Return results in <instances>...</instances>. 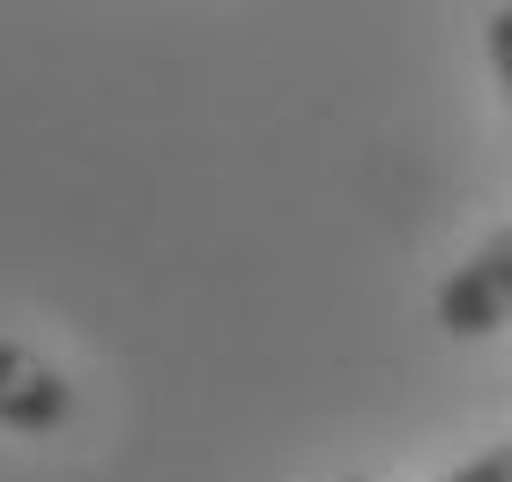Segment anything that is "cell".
Masks as SVG:
<instances>
[{
    "label": "cell",
    "instance_id": "6da1fadb",
    "mask_svg": "<svg viewBox=\"0 0 512 482\" xmlns=\"http://www.w3.org/2000/svg\"><path fill=\"white\" fill-rule=\"evenodd\" d=\"M505 319H512V230H498L490 245H475V253L438 282V327H446L453 342H483Z\"/></svg>",
    "mask_w": 512,
    "mask_h": 482
},
{
    "label": "cell",
    "instance_id": "7a4b0ae2",
    "mask_svg": "<svg viewBox=\"0 0 512 482\" xmlns=\"http://www.w3.org/2000/svg\"><path fill=\"white\" fill-rule=\"evenodd\" d=\"M67 416H75V386H67L38 349L0 342V431L45 438V431H60Z\"/></svg>",
    "mask_w": 512,
    "mask_h": 482
},
{
    "label": "cell",
    "instance_id": "3957f363",
    "mask_svg": "<svg viewBox=\"0 0 512 482\" xmlns=\"http://www.w3.org/2000/svg\"><path fill=\"white\" fill-rule=\"evenodd\" d=\"M483 38H490V67H498V82H505V104H512V8H498L483 23Z\"/></svg>",
    "mask_w": 512,
    "mask_h": 482
},
{
    "label": "cell",
    "instance_id": "277c9868",
    "mask_svg": "<svg viewBox=\"0 0 512 482\" xmlns=\"http://www.w3.org/2000/svg\"><path fill=\"white\" fill-rule=\"evenodd\" d=\"M446 482H512V438L505 445H490L483 460H468V468H453Z\"/></svg>",
    "mask_w": 512,
    "mask_h": 482
},
{
    "label": "cell",
    "instance_id": "5b68a950",
    "mask_svg": "<svg viewBox=\"0 0 512 482\" xmlns=\"http://www.w3.org/2000/svg\"><path fill=\"white\" fill-rule=\"evenodd\" d=\"M342 482H364V475H342Z\"/></svg>",
    "mask_w": 512,
    "mask_h": 482
}]
</instances>
